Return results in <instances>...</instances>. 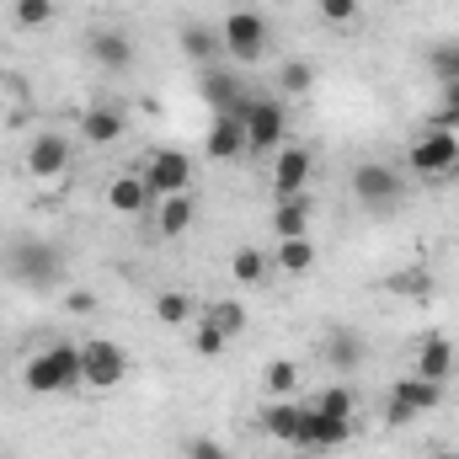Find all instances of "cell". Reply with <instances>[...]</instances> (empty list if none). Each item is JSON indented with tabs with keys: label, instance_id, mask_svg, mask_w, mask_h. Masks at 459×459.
<instances>
[{
	"label": "cell",
	"instance_id": "cell-5",
	"mask_svg": "<svg viewBox=\"0 0 459 459\" xmlns=\"http://www.w3.org/2000/svg\"><path fill=\"white\" fill-rule=\"evenodd\" d=\"M240 123H246V155H278L289 144V108L273 97H251Z\"/></svg>",
	"mask_w": 459,
	"mask_h": 459
},
{
	"label": "cell",
	"instance_id": "cell-35",
	"mask_svg": "<svg viewBox=\"0 0 459 459\" xmlns=\"http://www.w3.org/2000/svg\"><path fill=\"white\" fill-rule=\"evenodd\" d=\"M187 459H230V449L214 444V438H193V444H187Z\"/></svg>",
	"mask_w": 459,
	"mask_h": 459
},
{
	"label": "cell",
	"instance_id": "cell-3",
	"mask_svg": "<svg viewBox=\"0 0 459 459\" xmlns=\"http://www.w3.org/2000/svg\"><path fill=\"white\" fill-rule=\"evenodd\" d=\"M352 198H358L368 214H395L401 198H406V177H401L390 160H358V166H352Z\"/></svg>",
	"mask_w": 459,
	"mask_h": 459
},
{
	"label": "cell",
	"instance_id": "cell-4",
	"mask_svg": "<svg viewBox=\"0 0 459 459\" xmlns=\"http://www.w3.org/2000/svg\"><path fill=\"white\" fill-rule=\"evenodd\" d=\"M406 166L422 177V182H449L459 171V134L455 128H422L417 139H411V150H406Z\"/></svg>",
	"mask_w": 459,
	"mask_h": 459
},
{
	"label": "cell",
	"instance_id": "cell-23",
	"mask_svg": "<svg viewBox=\"0 0 459 459\" xmlns=\"http://www.w3.org/2000/svg\"><path fill=\"white\" fill-rule=\"evenodd\" d=\"M198 220V204H193V193H177V198H160V209H155V230L166 235V240H177V235H187Z\"/></svg>",
	"mask_w": 459,
	"mask_h": 459
},
{
	"label": "cell",
	"instance_id": "cell-21",
	"mask_svg": "<svg viewBox=\"0 0 459 459\" xmlns=\"http://www.w3.org/2000/svg\"><path fill=\"white\" fill-rule=\"evenodd\" d=\"M390 401H401V406H411V411L422 417V411L444 406V385H438V379H422V374H406V379L390 385Z\"/></svg>",
	"mask_w": 459,
	"mask_h": 459
},
{
	"label": "cell",
	"instance_id": "cell-1",
	"mask_svg": "<svg viewBox=\"0 0 459 459\" xmlns=\"http://www.w3.org/2000/svg\"><path fill=\"white\" fill-rule=\"evenodd\" d=\"M22 385H27L32 395H70V390H81V385H86V379H81V342L38 347V352L27 358V368H22Z\"/></svg>",
	"mask_w": 459,
	"mask_h": 459
},
{
	"label": "cell",
	"instance_id": "cell-38",
	"mask_svg": "<svg viewBox=\"0 0 459 459\" xmlns=\"http://www.w3.org/2000/svg\"><path fill=\"white\" fill-rule=\"evenodd\" d=\"M299 459H321V455H299Z\"/></svg>",
	"mask_w": 459,
	"mask_h": 459
},
{
	"label": "cell",
	"instance_id": "cell-11",
	"mask_svg": "<svg viewBox=\"0 0 459 459\" xmlns=\"http://www.w3.org/2000/svg\"><path fill=\"white\" fill-rule=\"evenodd\" d=\"M198 91H204V102L214 108V117H246L251 108V91H246V81L225 70V65H209L204 75H198Z\"/></svg>",
	"mask_w": 459,
	"mask_h": 459
},
{
	"label": "cell",
	"instance_id": "cell-20",
	"mask_svg": "<svg viewBox=\"0 0 459 459\" xmlns=\"http://www.w3.org/2000/svg\"><path fill=\"white\" fill-rule=\"evenodd\" d=\"M177 43H182V54L193 59V65H214L220 54H225V38H220V27H204V22H187L182 32H177Z\"/></svg>",
	"mask_w": 459,
	"mask_h": 459
},
{
	"label": "cell",
	"instance_id": "cell-8",
	"mask_svg": "<svg viewBox=\"0 0 459 459\" xmlns=\"http://www.w3.org/2000/svg\"><path fill=\"white\" fill-rule=\"evenodd\" d=\"M144 187H150V198L160 204V198H177V193H193V160L182 155V150H171V144H160V150H150V160H144Z\"/></svg>",
	"mask_w": 459,
	"mask_h": 459
},
{
	"label": "cell",
	"instance_id": "cell-17",
	"mask_svg": "<svg viewBox=\"0 0 459 459\" xmlns=\"http://www.w3.org/2000/svg\"><path fill=\"white\" fill-rule=\"evenodd\" d=\"M204 155L209 160H240L246 155V123L240 117H214L204 134Z\"/></svg>",
	"mask_w": 459,
	"mask_h": 459
},
{
	"label": "cell",
	"instance_id": "cell-12",
	"mask_svg": "<svg viewBox=\"0 0 459 459\" xmlns=\"http://www.w3.org/2000/svg\"><path fill=\"white\" fill-rule=\"evenodd\" d=\"M310 171H316V155L305 144H283L273 155V204L278 198H299L310 187Z\"/></svg>",
	"mask_w": 459,
	"mask_h": 459
},
{
	"label": "cell",
	"instance_id": "cell-27",
	"mask_svg": "<svg viewBox=\"0 0 459 459\" xmlns=\"http://www.w3.org/2000/svg\"><path fill=\"white\" fill-rule=\"evenodd\" d=\"M262 390H267L273 401H289V395L299 390V363H294V358H273V363L262 368Z\"/></svg>",
	"mask_w": 459,
	"mask_h": 459
},
{
	"label": "cell",
	"instance_id": "cell-31",
	"mask_svg": "<svg viewBox=\"0 0 459 459\" xmlns=\"http://www.w3.org/2000/svg\"><path fill=\"white\" fill-rule=\"evenodd\" d=\"M316 411H326V417H358V390L352 385H326L316 395Z\"/></svg>",
	"mask_w": 459,
	"mask_h": 459
},
{
	"label": "cell",
	"instance_id": "cell-18",
	"mask_svg": "<svg viewBox=\"0 0 459 459\" xmlns=\"http://www.w3.org/2000/svg\"><path fill=\"white\" fill-rule=\"evenodd\" d=\"M411 374H422V379H438V385H449V374H455V342H449L444 332L422 337V347H417V368H411Z\"/></svg>",
	"mask_w": 459,
	"mask_h": 459
},
{
	"label": "cell",
	"instance_id": "cell-13",
	"mask_svg": "<svg viewBox=\"0 0 459 459\" xmlns=\"http://www.w3.org/2000/svg\"><path fill=\"white\" fill-rule=\"evenodd\" d=\"M86 48H91V59H97L108 75H123V70L134 65V38H128L123 27H97V32L86 38Z\"/></svg>",
	"mask_w": 459,
	"mask_h": 459
},
{
	"label": "cell",
	"instance_id": "cell-37",
	"mask_svg": "<svg viewBox=\"0 0 459 459\" xmlns=\"http://www.w3.org/2000/svg\"><path fill=\"white\" fill-rule=\"evenodd\" d=\"M433 459H459V455H455V449H438V455H433Z\"/></svg>",
	"mask_w": 459,
	"mask_h": 459
},
{
	"label": "cell",
	"instance_id": "cell-16",
	"mask_svg": "<svg viewBox=\"0 0 459 459\" xmlns=\"http://www.w3.org/2000/svg\"><path fill=\"white\" fill-rule=\"evenodd\" d=\"M150 204H155V198H150V187H144V177H139V171H123V177H113V187H108V209H113V214H123V220H139Z\"/></svg>",
	"mask_w": 459,
	"mask_h": 459
},
{
	"label": "cell",
	"instance_id": "cell-32",
	"mask_svg": "<svg viewBox=\"0 0 459 459\" xmlns=\"http://www.w3.org/2000/svg\"><path fill=\"white\" fill-rule=\"evenodd\" d=\"M155 321H160V326H187V321H193V299L177 294V289H166V294L155 299Z\"/></svg>",
	"mask_w": 459,
	"mask_h": 459
},
{
	"label": "cell",
	"instance_id": "cell-25",
	"mask_svg": "<svg viewBox=\"0 0 459 459\" xmlns=\"http://www.w3.org/2000/svg\"><path fill=\"white\" fill-rule=\"evenodd\" d=\"M299 417H305V406H299V401H273V406L262 411V428H267L278 444H289V449H294V438H299Z\"/></svg>",
	"mask_w": 459,
	"mask_h": 459
},
{
	"label": "cell",
	"instance_id": "cell-19",
	"mask_svg": "<svg viewBox=\"0 0 459 459\" xmlns=\"http://www.w3.org/2000/svg\"><path fill=\"white\" fill-rule=\"evenodd\" d=\"M363 352H368V342L352 332V326H337L326 342H321V358L337 368V374H358V363H363Z\"/></svg>",
	"mask_w": 459,
	"mask_h": 459
},
{
	"label": "cell",
	"instance_id": "cell-33",
	"mask_svg": "<svg viewBox=\"0 0 459 459\" xmlns=\"http://www.w3.org/2000/svg\"><path fill=\"white\" fill-rule=\"evenodd\" d=\"M358 11H363V0H316V16H321L326 27H347V22H358Z\"/></svg>",
	"mask_w": 459,
	"mask_h": 459
},
{
	"label": "cell",
	"instance_id": "cell-34",
	"mask_svg": "<svg viewBox=\"0 0 459 459\" xmlns=\"http://www.w3.org/2000/svg\"><path fill=\"white\" fill-rule=\"evenodd\" d=\"M225 347H230V337L220 332V326H209V321L193 326V352H198V358H220Z\"/></svg>",
	"mask_w": 459,
	"mask_h": 459
},
{
	"label": "cell",
	"instance_id": "cell-10",
	"mask_svg": "<svg viewBox=\"0 0 459 459\" xmlns=\"http://www.w3.org/2000/svg\"><path fill=\"white\" fill-rule=\"evenodd\" d=\"M220 38H225V54L240 59V65H256V59L267 54V22H262V11H251V5H235V11H230L225 27H220Z\"/></svg>",
	"mask_w": 459,
	"mask_h": 459
},
{
	"label": "cell",
	"instance_id": "cell-15",
	"mask_svg": "<svg viewBox=\"0 0 459 459\" xmlns=\"http://www.w3.org/2000/svg\"><path fill=\"white\" fill-rule=\"evenodd\" d=\"M310 225H316V198L310 193L273 204V235L278 240H299V235H310Z\"/></svg>",
	"mask_w": 459,
	"mask_h": 459
},
{
	"label": "cell",
	"instance_id": "cell-22",
	"mask_svg": "<svg viewBox=\"0 0 459 459\" xmlns=\"http://www.w3.org/2000/svg\"><path fill=\"white\" fill-rule=\"evenodd\" d=\"M273 273H289V278L316 273V240H310V235H299V240H278V246H273Z\"/></svg>",
	"mask_w": 459,
	"mask_h": 459
},
{
	"label": "cell",
	"instance_id": "cell-24",
	"mask_svg": "<svg viewBox=\"0 0 459 459\" xmlns=\"http://www.w3.org/2000/svg\"><path fill=\"white\" fill-rule=\"evenodd\" d=\"M267 273H273V256H267L262 246H240V251H230V278H235V283L256 289Z\"/></svg>",
	"mask_w": 459,
	"mask_h": 459
},
{
	"label": "cell",
	"instance_id": "cell-36",
	"mask_svg": "<svg viewBox=\"0 0 459 459\" xmlns=\"http://www.w3.org/2000/svg\"><path fill=\"white\" fill-rule=\"evenodd\" d=\"M65 310L91 316V310H97V294H91V289H70V294H65Z\"/></svg>",
	"mask_w": 459,
	"mask_h": 459
},
{
	"label": "cell",
	"instance_id": "cell-6",
	"mask_svg": "<svg viewBox=\"0 0 459 459\" xmlns=\"http://www.w3.org/2000/svg\"><path fill=\"white\" fill-rule=\"evenodd\" d=\"M81 379H86V390H117L123 379H128V352L123 342L113 337H91V342H81Z\"/></svg>",
	"mask_w": 459,
	"mask_h": 459
},
{
	"label": "cell",
	"instance_id": "cell-30",
	"mask_svg": "<svg viewBox=\"0 0 459 459\" xmlns=\"http://www.w3.org/2000/svg\"><path fill=\"white\" fill-rule=\"evenodd\" d=\"M428 70H433V81H438V86H455V81H459V43H455V38L428 48Z\"/></svg>",
	"mask_w": 459,
	"mask_h": 459
},
{
	"label": "cell",
	"instance_id": "cell-29",
	"mask_svg": "<svg viewBox=\"0 0 459 459\" xmlns=\"http://www.w3.org/2000/svg\"><path fill=\"white\" fill-rule=\"evenodd\" d=\"M198 321L220 326L225 337H240V332H246V305H240V299H214V305H209V310H204Z\"/></svg>",
	"mask_w": 459,
	"mask_h": 459
},
{
	"label": "cell",
	"instance_id": "cell-26",
	"mask_svg": "<svg viewBox=\"0 0 459 459\" xmlns=\"http://www.w3.org/2000/svg\"><path fill=\"white\" fill-rule=\"evenodd\" d=\"M316 91V65L310 59H283L278 65V97H310Z\"/></svg>",
	"mask_w": 459,
	"mask_h": 459
},
{
	"label": "cell",
	"instance_id": "cell-14",
	"mask_svg": "<svg viewBox=\"0 0 459 459\" xmlns=\"http://www.w3.org/2000/svg\"><path fill=\"white\" fill-rule=\"evenodd\" d=\"M128 134V117L117 102H91L86 113H81V139L86 144H117Z\"/></svg>",
	"mask_w": 459,
	"mask_h": 459
},
{
	"label": "cell",
	"instance_id": "cell-28",
	"mask_svg": "<svg viewBox=\"0 0 459 459\" xmlns=\"http://www.w3.org/2000/svg\"><path fill=\"white\" fill-rule=\"evenodd\" d=\"M54 16H59L54 0H11V22H16L22 32H43Z\"/></svg>",
	"mask_w": 459,
	"mask_h": 459
},
{
	"label": "cell",
	"instance_id": "cell-7",
	"mask_svg": "<svg viewBox=\"0 0 459 459\" xmlns=\"http://www.w3.org/2000/svg\"><path fill=\"white\" fill-rule=\"evenodd\" d=\"M70 155H75V144H70L59 128H43V134L27 139V150H22V171H27L32 182H59V177L70 171Z\"/></svg>",
	"mask_w": 459,
	"mask_h": 459
},
{
	"label": "cell",
	"instance_id": "cell-9",
	"mask_svg": "<svg viewBox=\"0 0 459 459\" xmlns=\"http://www.w3.org/2000/svg\"><path fill=\"white\" fill-rule=\"evenodd\" d=\"M352 433H358V417H326V411L305 406L294 449H299V455H332V449H342V444H352Z\"/></svg>",
	"mask_w": 459,
	"mask_h": 459
},
{
	"label": "cell",
	"instance_id": "cell-2",
	"mask_svg": "<svg viewBox=\"0 0 459 459\" xmlns=\"http://www.w3.org/2000/svg\"><path fill=\"white\" fill-rule=\"evenodd\" d=\"M5 278L32 294H48L65 283V251L48 240H16V246H5Z\"/></svg>",
	"mask_w": 459,
	"mask_h": 459
}]
</instances>
